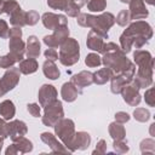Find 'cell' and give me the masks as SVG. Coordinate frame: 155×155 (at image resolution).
Instances as JSON below:
<instances>
[{
  "mask_svg": "<svg viewBox=\"0 0 155 155\" xmlns=\"http://www.w3.org/2000/svg\"><path fill=\"white\" fill-rule=\"evenodd\" d=\"M153 38V28L145 21H134L120 35L121 50L128 53L134 46L137 50L149 42Z\"/></svg>",
  "mask_w": 155,
  "mask_h": 155,
  "instance_id": "obj_1",
  "label": "cell"
},
{
  "mask_svg": "<svg viewBox=\"0 0 155 155\" xmlns=\"http://www.w3.org/2000/svg\"><path fill=\"white\" fill-rule=\"evenodd\" d=\"M134 63L138 67L136 76L133 80L138 84L140 88L150 87L153 84V69H154V58L149 51L136 50L133 53Z\"/></svg>",
  "mask_w": 155,
  "mask_h": 155,
  "instance_id": "obj_2",
  "label": "cell"
},
{
  "mask_svg": "<svg viewBox=\"0 0 155 155\" xmlns=\"http://www.w3.org/2000/svg\"><path fill=\"white\" fill-rule=\"evenodd\" d=\"M102 63L104 67L109 68L113 74H122L130 80H132L134 76L136 65L126 57V53L122 50L104 53L102 57Z\"/></svg>",
  "mask_w": 155,
  "mask_h": 155,
  "instance_id": "obj_3",
  "label": "cell"
},
{
  "mask_svg": "<svg viewBox=\"0 0 155 155\" xmlns=\"http://www.w3.org/2000/svg\"><path fill=\"white\" fill-rule=\"evenodd\" d=\"M76 18L79 25L91 28L93 31L98 33L104 39H108V30L115 23V17L110 12H104L99 16H93L90 13H79Z\"/></svg>",
  "mask_w": 155,
  "mask_h": 155,
  "instance_id": "obj_4",
  "label": "cell"
},
{
  "mask_svg": "<svg viewBox=\"0 0 155 155\" xmlns=\"http://www.w3.org/2000/svg\"><path fill=\"white\" fill-rule=\"evenodd\" d=\"M79 57H80L79 42L73 38H67L59 46V54H58L59 62L65 67H70L79 62Z\"/></svg>",
  "mask_w": 155,
  "mask_h": 155,
  "instance_id": "obj_5",
  "label": "cell"
},
{
  "mask_svg": "<svg viewBox=\"0 0 155 155\" xmlns=\"http://www.w3.org/2000/svg\"><path fill=\"white\" fill-rule=\"evenodd\" d=\"M54 133L58 136L61 142L65 145L67 149H69L70 153L75 151L74 150V137H75V124L71 119H61L54 124Z\"/></svg>",
  "mask_w": 155,
  "mask_h": 155,
  "instance_id": "obj_6",
  "label": "cell"
},
{
  "mask_svg": "<svg viewBox=\"0 0 155 155\" xmlns=\"http://www.w3.org/2000/svg\"><path fill=\"white\" fill-rule=\"evenodd\" d=\"M64 116V110L62 102L56 99L51 104L46 105L44 108V116H42V124L48 127H53L57 121L63 119Z\"/></svg>",
  "mask_w": 155,
  "mask_h": 155,
  "instance_id": "obj_7",
  "label": "cell"
},
{
  "mask_svg": "<svg viewBox=\"0 0 155 155\" xmlns=\"http://www.w3.org/2000/svg\"><path fill=\"white\" fill-rule=\"evenodd\" d=\"M19 75L21 71L16 67H11L5 71V74L0 79V97L17 86V84L19 82Z\"/></svg>",
  "mask_w": 155,
  "mask_h": 155,
  "instance_id": "obj_8",
  "label": "cell"
},
{
  "mask_svg": "<svg viewBox=\"0 0 155 155\" xmlns=\"http://www.w3.org/2000/svg\"><path fill=\"white\" fill-rule=\"evenodd\" d=\"M139 90L140 87L138 86V84L132 79L130 82H127L126 85H124L122 90H121V94H122V98L124 101L131 105V107H136L140 103L142 98H140V94H139Z\"/></svg>",
  "mask_w": 155,
  "mask_h": 155,
  "instance_id": "obj_9",
  "label": "cell"
},
{
  "mask_svg": "<svg viewBox=\"0 0 155 155\" xmlns=\"http://www.w3.org/2000/svg\"><path fill=\"white\" fill-rule=\"evenodd\" d=\"M69 36V29L68 25H59L57 27L51 35H45L44 36V44L47 47L56 48L61 46V44Z\"/></svg>",
  "mask_w": 155,
  "mask_h": 155,
  "instance_id": "obj_10",
  "label": "cell"
},
{
  "mask_svg": "<svg viewBox=\"0 0 155 155\" xmlns=\"http://www.w3.org/2000/svg\"><path fill=\"white\" fill-rule=\"evenodd\" d=\"M33 150V143L23 137L17 138L16 140H13V143L5 150L6 155H16V154H25V153H30Z\"/></svg>",
  "mask_w": 155,
  "mask_h": 155,
  "instance_id": "obj_11",
  "label": "cell"
},
{
  "mask_svg": "<svg viewBox=\"0 0 155 155\" xmlns=\"http://www.w3.org/2000/svg\"><path fill=\"white\" fill-rule=\"evenodd\" d=\"M27 132H28V127H27L25 122H23L21 120H12L6 124V136L10 137L12 139V142L19 137L25 136Z\"/></svg>",
  "mask_w": 155,
  "mask_h": 155,
  "instance_id": "obj_12",
  "label": "cell"
},
{
  "mask_svg": "<svg viewBox=\"0 0 155 155\" xmlns=\"http://www.w3.org/2000/svg\"><path fill=\"white\" fill-rule=\"evenodd\" d=\"M42 24L45 28L54 30L59 25H68V19L64 15H56L52 12H45L41 17Z\"/></svg>",
  "mask_w": 155,
  "mask_h": 155,
  "instance_id": "obj_13",
  "label": "cell"
},
{
  "mask_svg": "<svg viewBox=\"0 0 155 155\" xmlns=\"http://www.w3.org/2000/svg\"><path fill=\"white\" fill-rule=\"evenodd\" d=\"M38 98H39L40 107L45 108L46 105L51 104L52 102H54L57 99V90L54 88V86L45 84L40 87L39 93H38Z\"/></svg>",
  "mask_w": 155,
  "mask_h": 155,
  "instance_id": "obj_14",
  "label": "cell"
},
{
  "mask_svg": "<svg viewBox=\"0 0 155 155\" xmlns=\"http://www.w3.org/2000/svg\"><path fill=\"white\" fill-rule=\"evenodd\" d=\"M130 8H128V12H130V18L136 21V19H143V18H147L149 12L144 5V1L143 0H130Z\"/></svg>",
  "mask_w": 155,
  "mask_h": 155,
  "instance_id": "obj_15",
  "label": "cell"
},
{
  "mask_svg": "<svg viewBox=\"0 0 155 155\" xmlns=\"http://www.w3.org/2000/svg\"><path fill=\"white\" fill-rule=\"evenodd\" d=\"M41 140L50 147V149L53 151V153H65V154H69V149L65 148V145L61 142H58V139L56 138V136H53L52 133L50 132H42L41 136H40Z\"/></svg>",
  "mask_w": 155,
  "mask_h": 155,
  "instance_id": "obj_16",
  "label": "cell"
},
{
  "mask_svg": "<svg viewBox=\"0 0 155 155\" xmlns=\"http://www.w3.org/2000/svg\"><path fill=\"white\" fill-rule=\"evenodd\" d=\"M8 48H10V53L19 63L23 59L24 54H25V44H24V41L21 38H10Z\"/></svg>",
  "mask_w": 155,
  "mask_h": 155,
  "instance_id": "obj_17",
  "label": "cell"
},
{
  "mask_svg": "<svg viewBox=\"0 0 155 155\" xmlns=\"http://www.w3.org/2000/svg\"><path fill=\"white\" fill-rule=\"evenodd\" d=\"M71 82L78 87V88H84L87 87L90 85L93 84V73L87 71V70H82L75 75H73L71 78Z\"/></svg>",
  "mask_w": 155,
  "mask_h": 155,
  "instance_id": "obj_18",
  "label": "cell"
},
{
  "mask_svg": "<svg viewBox=\"0 0 155 155\" xmlns=\"http://www.w3.org/2000/svg\"><path fill=\"white\" fill-rule=\"evenodd\" d=\"M40 41L35 35H30L25 44V54L28 58H38L41 52Z\"/></svg>",
  "mask_w": 155,
  "mask_h": 155,
  "instance_id": "obj_19",
  "label": "cell"
},
{
  "mask_svg": "<svg viewBox=\"0 0 155 155\" xmlns=\"http://www.w3.org/2000/svg\"><path fill=\"white\" fill-rule=\"evenodd\" d=\"M78 94H79V91H78V87L71 82V81H68V82H64L62 85V88H61V96L63 98V101L65 102H74L76 98H78Z\"/></svg>",
  "mask_w": 155,
  "mask_h": 155,
  "instance_id": "obj_20",
  "label": "cell"
},
{
  "mask_svg": "<svg viewBox=\"0 0 155 155\" xmlns=\"http://www.w3.org/2000/svg\"><path fill=\"white\" fill-rule=\"evenodd\" d=\"M91 144V136L85 131L75 132L74 137V150H86Z\"/></svg>",
  "mask_w": 155,
  "mask_h": 155,
  "instance_id": "obj_21",
  "label": "cell"
},
{
  "mask_svg": "<svg viewBox=\"0 0 155 155\" xmlns=\"http://www.w3.org/2000/svg\"><path fill=\"white\" fill-rule=\"evenodd\" d=\"M103 39H104V38H103L102 35H99L98 33H96V31H93V30L91 29V30L88 31V34H87L86 45H87V47H88L90 50L99 52V51L102 50L103 45H104Z\"/></svg>",
  "mask_w": 155,
  "mask_h": 155,
  "instance_id": "obj_22",
  "label": "cell"
},
{
  "mask_svg": "<svg viewBox=\"0 0 155 155\" xmlns=\"http://www.w3.org/2000/svg\"><path fill=\"white\" fill-rule=\"evenodd\" d=\"M111 85H110V90L114 94H119L124 87V85H126L127 82H130L131 80L128 78H126L122 74H114L110 79Z\"/></svg>",
  "mask_w": 155,
  "mask_h": 155,
  "instance_id": "obj_23",
  "label": "cell"
},
{
  "mask_svg": "<svg viewBox=\"0 0 155 155\" xmlns=\"http://www.w3.org/2000/svg\"><path fill=\"white\" fill-rule=\"evenodd\" d=\"M42 71L45 74L46 78L51 79V80H57L61 75V71L58 69V67L56 65V63L53 61H50V59H46L42 64Z\"/></svg>",
  "mask_w": 155,
  "mask_h": 155,
  "instance_id": "obj_24",
  "label": "cell"
},
{
  "mask_svg": "<svg viewBox=\"0 0 155 155\" xmlns=\"http://www.w3.org/2000/svg\"><path fill=\"white\" fill-rule=\"evenodd\" d=\"M108 131H109V134L113 138V140H124L126 137L125 127L120 122H116V121L111 122L108 127Z\"/></svg>",
  "mask_w": 155,
  "mask_h": 155,
  "instance_id": "obj_25",
  "label": "cell"
},
{
  "mask_svg": "<svg viewBox=\"0 0 155 155\" xmlns=\"http://www.w3.org/2000/svg\"><path fill=\"white\" fill-rule=\"evenodd\" d=\"M39 68V64L36 62L35 58H27V59H22L19 62V71L24 75H29V74H33L38 70Z\"/></svg>",
  "mask_w": 155,
  "mask_h": 155,
  "instance_id": "obj_26",
  "label": "cell"
},
{
  "mask_svg": "<svg viewBox=\"0 0 155 155\" xmlns=\"http://www.w3.org/2000/svg\"><path fill=\"white\" fill-rule=\"evenodd\" d=\"M16 114V108L12 101L6 99L0 103V116L4 120H11Z\"/></svg>",
  "mask_w": 155,
  "mask_h": 155,
  "instance_id": "obj_27",
  "label": "cell"
},
{
  "mask_svg": "<svg viewBox=\"0 0 155 155\" xmlns=\"http://www.w3.org/2000/svg\"><path fill=\"white\" fill-rule=\"evenodd\" d=\"M113 75H114L113 71L109 68L104 67V68L97 70L96 73H93V82L97 85H103V84L108 82Z\"/></svg>",
  "mask_w": 155,
  "mask_h": 155,
  "instance_id": "obj_28",
  "label": "cell"
},
{
  "mask_svg": "<svg viewBox=\"0 0 155 155\" xmlns=\"http://www.w3.org/2000/svg\"><path fill=\"white\" fill-rule=\"evenodd\" d=\"M25 15H27V12H24L21 7L17 8L15 12H12L10 15V23L13 27H19V28L27 25L25 24Z\"/></svg>",
  "mask_w": 155,
  "mask_h": 155,
  "instance_id": "obj_29",
  "label": "cell"
},
{
  "mask_svg": "<svg viewBox=\"0 0 155 155\" xmlns=\"http://www.w3.org/2000/svg\"><path fill=\"white\" fill-rule=\"evenodd\" d=\"M19 7L21 6L16 0H0V15L6 13L10 16L12 12H15Z\"/></svg>",
  "mask_w": 155,
  "mask_h": 155,
  "instance_id": "obj_30",
  "label": "cell"
},
{
  "mask_svg": "<svg viewBox=\"0 0 155 155\" xmlns=\"http://www.w3.org/2000/svg\"><path fill=\"white\" fill-rule=\"evenodd\" d=\"M86 5L91 12H103L107 7V0H86Z\"/></svg>",
  "mask_w": 155,
  "mask_h": 155,
  "instance_id": "obj_31",
  "label": "cell"
},
{
  "mask_svg": "<svg viewBox=\"0 0 155 155\" xmlns=\"http://www.w3.org/2000/svg\"><path fill=\"white\" fill-rule=\"evenodd\" d=\"M140 151L142 154L154 155L155 153V140L153 138H147L140 142Z\"/></svg>",
  "mask_w": 155,
  "mask_h": 155,
  "instance_id": "obj_32",
  "label": "cell"
},
{
  "mask_svg": "<svg viewBox=\"0 0 155 155\" xmlns=\"http://www.w3.org/2000/svg\"><path fill=\"white\" fill-rule=\"evenodd\" d=\"M133 117L139 122H147L150 119V113L145 108H136L133 111Z\"/></svg>",
  "mask_w": 155,
  "mask_h": 155,
  "instance_id": "obj_33",
  "label": "cell"
},
{
  "mask_svg": "<svg viewBox=\"0 0 155 155\" xmlns=\"http://www.w3.org/2000/svg\"><path fill=\"white\" fill-rule=\"evenodd\" d=\"M85 64L90 68H96L102 64V58L98 53H88L85 58Z\"/></svg>",
  "mask_w": 155,
  "mask_h": 155,
  "instance_id": "obj_34",
  "label": "cell"
},
{
  "mask_svg": "<svg viewBox=\"0 0 155 155\" xmlns=\"http://www.w3.org/2000/svg\"><path fill=\"white\" fill-rule=\"evenodd\" d=\"M16 63H17V59H16L11 53H7V54L0 57V68L8 69V68L13 67Z\"/></svg>",
  "mask_w": 155,
  "mask_h": 155,
  "instance_id": "obj_35",
  "label": "cell"
},
{
  "mask_svg": "<svg viewBox=\"0 0 155 155\" xmlns=\"http://www.w3.org/2000/svg\"><path fill=\"white\" fill-rule=\"evenodd\" d=\"M130 21H131V18H130V12H128V10H121V11L119 12V15L116 16V18H115V22H116L120 27L127 25V24L130 23Z\"/></svg>",
  "mask_w": 155,
  "mask_h": 155,
  "instance_id": "obj_36",
  "label": "cell"
},
{
  "mask_svg": "<svg viewBox=\"0 0 155 155\" xmlns=\"http://www.w3.org/2000/svg\"><path fill=\"white\" fill-rule=\"evenodd\" d=\"M69 0H47V5L53 10H62L65 11L68 7Z\"/></svg>",
  "mask_w": 155,
  "mask_h": 155,
  "instance_id": "obj_37",
  "label": "cell"
},
{
  "mask_svg": "<svg viewBox=\"0 0 155 155\" xmlns=\"http://www.w3.org/2000/svg\"><path fill=\"white\" fill-rule=\"evenodd\" d=\"M40 19V16L36 11H29L25 15V24L27 25H35Z\"/></svg>",
  "mask_w": 155,
  "mask_h": 155,
  "instance_id": "obj_38",
  "label": "cell"
},
{
  "mask_svg": "<svg viewBox=\"0 0 155 155\" xmlns=\"http://www.w3.org/2000/svg\"><path fill=\"white\" fill-rule=\"evenodd\" d=\"M113 147H114L115 153H117V154H126L128 151V149H130L127 143L124 142V140H114Z\"/></svg>",
  "mask_w": 155,
  "mask_h": 155,
  "instance_id": "obj_39",
  "label": "cell"
},
{
  "mask_svg": "<svg viewBox=\"0 0 155 155\" xmlns=\"http://www.w3.org/2000/svg\"><path fill=\"white\" fill-rule=\"evenodd\" d=\"M144 99H145V103L149 105V107H154L155 105V97H154V88L153 87H149L145 93H144Z\"/></svg>",
  "mask_w": 155,
  "mask_h": 155,
  "instance_id": "obj_40",
  "label": "cell"
},
{
  "mask_svg": "<svg viewBox=\"0 0 155 155\" xmlns=\"http://www.w3.org/2000/svg\"><path fill=\"white\" fill-rule=\"evenodd\" d=\"M27 110H28L29 114H30L31 116H34V117H39V116H40L41 109H40V107H39L38 103H29V104H27Z\"/></svg>",
  "mask_w": 155,
  "mask_h": 155,
  "instance_id": "obj_41",
  "label": "cell"
},
{
  "mask_svg": "<svg viewBox=\"0 0 155 155\" xmlns=\"http://www.w3.org/2000/svg\"><path fill=\"white\" fill-rule=\"evenodd\" d=\"M117 50H121V47H119V46H117L116 44H114V42H107V44L103 45V47H102V50L99 51V53L104 54V53H107V52H113V51H117Z\"/></svg>",
  "mask_w": 155,
  "mask_h": 155,
  "instance_id": "obj_42",
  "label": "cell"
},
{
  "mask_svg": "<svg viewBox=\"0 0 155 155\" xmlns=\"http://www.w3.org/2000/svg\"><path fill=\"white\" fill-rule=\"evenodd\" d=\"M105 153H107V142L104 139H99L97 145H96V149L93 150V155L94 154L102 155V154H105Z\"/></svg>",
  "mask_w": 155,
  "mask_h": 155,
  "instance_id": "obj_43",
  "label": "cell"
},
{
  "mask_svg": "<svg viewBox=\"0 0 155 155\" xmlns=\"http://www.w3.org/2000/svg\"><path fill=\"white\" fill-rule=\"evenodd\" d=\"M8 33H10V29H8L7 23L4 19H0V38L1 39L8 38Z\"/></svg>",
  "mask_w": 155,
  "mask_h": 155,
  "instance_id": "obj_44",
  "label": "cell"
},
{
  "mask_svg": "<svg viewBox=\"0 0 155 155\" xmlns=\"http://www.w3.org/2000/svg\"><path fill=\"white\" fill-rule=\"evenodd\" d=\"M130 120V115L127 114V113H125V111H117L116 114H115V121L116 122H120V124H126L127 121Z\"/></svg>",
  "mask_w": 155,
  "mask_h": 155,
  "instance_id": "obj_45",
  "label": "cell"
},
{
  "mask_svg": "<svg viewBox=\"0 0 155 155\" xmlns=\"http://www.w3.org/2000/svg\"><path fill=\"white\" fill-rule=\"evenodd\" d=\"M45 57L47 58V59H50V61H56V59H58V53H57V51L54 50V48H51V47H48L46 51H45Z\"/></svg>",
  "mask_w": 155,
  "mask_h": 155,
  "instance_id": "obj_46",
  "label": "cell"
},
{
  "mask_svg": "<svg viewBox=\"0 0 155 155\" xmlns=\"http://www.w3.org/2000/svg\"><path fill=\"white\" fill-rule=\"evenodd\" d=\"M8 38H22V29L19 27H13L10 29Z\"/></svg>",
  "mask_w": 155,
  "mask_h": 155,
  "instance_id": "obj_47",
  "label": "cell"
},
{
  "mask_svg": "<svg viewBox=\"0 0 155 155\" xmlns=\"http://www.w3.org/2000/svg\"><path fill=\"white\" fill-rule=\"evenodd\" d=\"M6 120H4L2 117H0V137L6 138Z\"/></svg>",
  "mask_w": 155,
  "mask_h": 155,
  "instance_id": "obj_48",
  "label": "cell"
},
{
  "mask_svg": "<svg viewBox=\"0 0 155 155\" xmlns=\"http://www.w3.org/2000/svg\"><path fill=\"white\" fill-rule=\"evenodd\" d=\"M73 1H74V2H76L80 7H81V6H84V5L86 4V0H73Z\"/></svg>",
  "mask_w": 155,
  "mask_h": 155,
  "instance_id": "obj_49",
  "label": "cell"
},
{
  "mask_svg": "<svg viewBox=\"0 0 155 155\" xmlns=\"http://www.w3.org/2000/svg\"><path fill=\"white\" fill-rule=\"evenodd\" d=\"M4 137H0V153H1V148H2V144H4Z\"/></svg>",
  "mask_w": 155,
  "mask_h": 155,
  "instance_id": "obj_50",
  "label": "cell"
},
{
  "mask_svg": "<svg viewBox=\"0 0 155 155\" xmlns=\"http://www.w3.org/2000/svg\"><path fill=\"white\" fill-rule=\"evenodd\" d=\"M143 1H145V2L149 4V5H154V4H155V0H143Z\"/></svg>",
  "mask_w": 155,
  "mask_h": 155,
  "instance_id": "obj_51",
  "label": "cell"
},
{
  "mask_svg": "<svg viewBox=\"0 0 155 155\" xmlns=\"http://www.w3.org/2000/svg\"><path fill=\"white\" fill-rule=\"evenodd\" d=\"M121 2H124V4H128L130 2V0H120Z\"/></svg>",
  "mask_w": 155,
  "mask_h": 155,
  "instance_id": "obj_52",
  "label": "cell"
}]
</instances>
